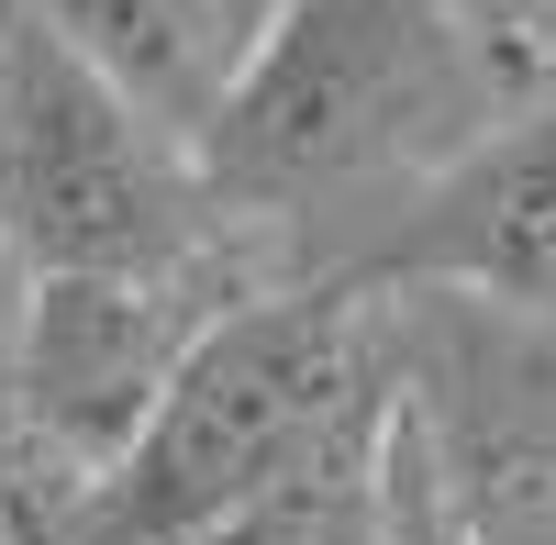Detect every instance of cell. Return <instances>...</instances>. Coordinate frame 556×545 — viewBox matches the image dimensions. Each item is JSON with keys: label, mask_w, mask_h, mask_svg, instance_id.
Listing matches in <instances>:
<instances>
[{"label": "cell", "mask_w": 556, "mask_h": 545, "mask_svg": "<svg viewBox=\"0 0 556 545\" xmlns=\"http://www.w3.org/2000/svg\"><path fill=\"white\" fill-rule=\"evenodd\" d=\"M534 89H556V56L501 45L456 0H290L223 89L201 178L235 235L278 245V279H345Z\"/></svg>", "instance_id": "cell-1"}, {"label": "cell", "mask_w": 556, "mask_h": 545, "mask_svg": "<svg viewBox=\"0 0 556 545\" xmlns=\"http://www.w3.org/2000/svg\"><path fill=\"white\" fill-rule=\"evenodd\" d=\"M367 445H390L379 301L345 279H278L190 356L146 445L89 479L67 545H212Z\"/></svg>", "instance_id": "cell-2"}, {"label": "cell", "mask_w": 556, "mask_h": 545, "mask_svg": "<svg viewBox=\"0 0 556 545\" xmlns=\"http://www.w3.org/2000/svg\"><path fill=\"white\" fill-rule=\"evenodd\" d=\"M0 223L34 279H178L256 256V235L223 223L190 134H167L23 0H0Z\"/></svg>", "instance_id": "cell-3"}, {"label": "cell", "mask_w": 556, "mask_h": 545, "mask_svg": "<svg viewBox=\"0 0 556 545\" xmlns=\"http://www.w3.org/2000/svg\"><path fill=\"white\" fill-rule=\"evenodd\" d=\"M390 413L468 545H556V324L468 290H367Z\"/></svg>", "instance_id": "cell-4"}, {"label": "cell", "mask_w": 556, "mask_h": 545, "mask_svg": "<svg viewBox=\"0 0 556 545\" xmlns=\"http://www.w3.org/2000/svg\"><path fill=\"white\" fill-rule=\"evenodd\" d=\"M256 290H278V256H223V267H178V279H34L12 434L78 479H112L167 413V390L190 379V356Z\"/></svg>", "instance_id": "cell-5"}, {"label": "cell", "mask_w": 556, "mask_h": 545, "mask_svg": "<svg viewBox=\"0 0 556 545\" xmlns=\"http://www.w3.org/2000/svg\"><path fill=\"white\" fill-rule=\"evenodd\" d=\"M45 34H67L112 89H134L167 134H212L223 89L245 67V23L235 0H23Z\"/></svg>", "instance_id": "cell-6"}, {"label": "cell", "mask_w": 556, "mask_h": 545, "mask_svg": "<svg viewBox=\"0 0 556 545\" xmlns=\"http://www.w3.org/2000/svg\"><path fill=\"white\" fill-rule=\"evenodd\" d=\"M78 512H89V479L56 468L45 445L0 434V545H67Z\"/></svg>", "instance_id": "cell-7"}, {"label": "cell", "mask_w": 556, "mask_h": 545, "mask_svg": "<svg viewBox=\"0 0 556 545\" xmlns=\"http://www.w3.org/2000/svg\"><path fill=\"white\" fill-rule=\"evenodd\" d=\"M379 545H468V534H456V512H445V490L424 479V457H412V434H401V413H390V479H379Z\"/></svg>", "instance_id": "cell-8"}, {"label": "cell", "mask_w": 556, "mask_h": 545, "mask_svg": "<svg viewBox=\"0 0 556 545\" xmlns=\"http://www.w3.org/2000/svg\"><path fill=\"white\" fill-rule=\"evenodd\" d=\"M23 312H34V267L0 223V434H12V379H23Z\"/></svg>", "instance_id": "cell-9"}, {"label": "cell", "mask_w": 556, "mask_h": 545, "mask_svg": "<svg viewBox=\"0 0 556 545\" xmlns=\"http://www.w3.org/2000/svg\"><path fill=\"white\" fill-rule=\"evenodd\" d=\"M468 23H490L501 45H534V56H556V0H456Z\"/></svg>", "instance_id": "cell-10"}, {"label": "cell", "mask_w": 556, "mask_h": 545, "mask_svg": "<svg viewBox=\"0 0 556 545\" xmlns=\"http://www.w3.org/2000/svg\"><path fill=\"white\" fill-rule=\"evenodd\" d=\"M278 12H290V0H235V23H245V45H256V34H267Z\"/></svg>", "instance_id": "cell-11"}]
</instances>
